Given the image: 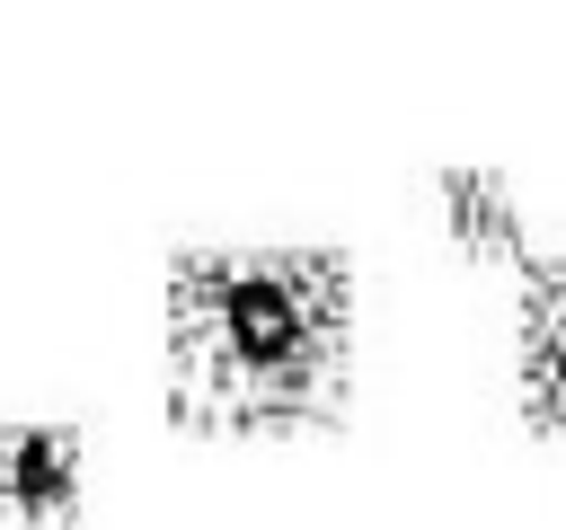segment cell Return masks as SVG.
I'll list each match as a JSON object with an SVG mask.
<instances>
[{"mask_svg":"<svg viewBox=\"0 0 566 530\" xmlns=\"http://www.w3.org/2000/svg\"><path fill=\"white\" fill-rule=\"evenodd\" d=\"M363 283L318 239H203L168 256L159 353L195 433H327L354 398Z\"/></svg>","mask_w":566,"mask_h":530,"instance_id":"cell-1","label":"cell"},{"mask_svg":"<svg viewBox=\"0 0 566 530\" xmlns=\"http://www.w3.org/2000/svg\"><path fill=\"white\" fill-rule=\"evenodd\" d=\"M88 424L71 415H9L0 424V521L9 530H71L88 512Z\"/></svg>","mask_w":566,"mask_h":530,"instance_id":"cell-2","label":"cell"},{"mask_svg":"<svg viewBox=\"0 0 566 530\" xmlns=\"http://www.w3.org/2000/svg\"><path fill=\"white\" fill-rule=\"evenodd\" d=\"M513 371L539 433L566 442V256H531L513 274Z\"/></svg>","mask_w":566,"mask_h":530,"instance_id":"cell-3","label":"cell"}]
</instances>
